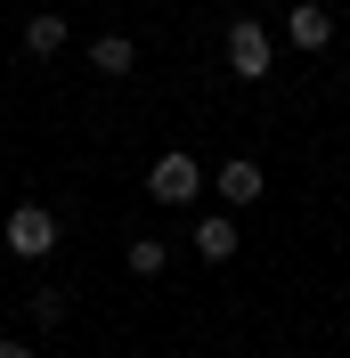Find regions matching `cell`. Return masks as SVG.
<instances>
[{
  "mask_svg": "<svg viewBox=\"0 0 350 358\" xmlns=\"http://www.w3.org/2000/svg\"><path fill=\"white\" fill-rule=\"evenodd\" d=\"M220 57H228V73H237V82H269V66H277V33H269L261 17H228Z\"/></svg>",
  "mask_w": 350,
  "mask_h": 358,
  "instance_id": "cell-1",
  "label": "cell"
},
{
  "mask_svg": "<svg viewBox=\"0 0 350 358\" xmlns=\"http://www.w3.org/2000/svg\"><path fill=\"white\" fill-rule=\"evenodd\" d=\"M0 245L17 252V261H49V252L66 245V220H57L49 203H17V212L0 220Z\"/></svg>",
  "mask_w": 350,
  "mask_h": 358,
  "instance_id": "cell-2",
  "label": "cell"
},
{
  "mask_svg": "<svg viewBox=\"0 0 350 358\" xmlns=\"http://www.w3.org/2000/svg\"><path fill=\"white\" fill-rule=\"evenodd\" d=\"M147 196H155V203H172V212H188V203L204 196V163L188 155V147H163V155L147 163Z\"/></svg>",
  "mask_w": 350,
  "mask_h": 358,
  "instance_id": "cell-3",
  "label": "cell"
},
{
  "mask_svg": "<svg viewBox=\"0 0 350 358\" xmlns=\"http://www.w3.org/2000/svg\"><path fill=\"white\" fill-rule=\"evenodd\" d=\"M285 49H302V57L334 49V8L326 0H285Z\"/></svg>",
  "mask_w": 350,
  "mask_h": 358,
  "instance_id": "cell-4",
  "label": "cell"
},
{
  "mask_svg": "<svg viewBox=\"0 0 350 358\" xmlns=\"http://www.w3.org/2000/svg\"><path fill=\"white\" fill-rule=\"evenodd\" d=\"M212 187H220V203H237V212H244V203H261L269 171H261V163H253V155H228V163H220V171H212Z\"/></svg>",
  "mask_w": 350,
  "mask_h": 358,
  "instance_id": "cell-5",
  "label": "cell"
},
{
  "mask_svg": "<svg viewBox=\"0 0 350 358\" xmlns=\"http://www.w3.org/2000/svg\"><path fill=\"white\" fill-rule=\"evenodd\" d=\"M196 261H212V268L237 261V220L228 212H196Z\"/></svg>",
  "mask_w": 350,
  "mask_h": 358,
  "instance_id": "cell-6",
  "label": "cell"
},
{
  "mask_svg": "<svg viewBox=\"0 0 350 358\" xmlns=\"http://www.w3.org/2000/svg\"><path fill=\"white\" fill-rule=\"evenodd\" d=\"M131 66H139V41H131V33H90V73L122 82Z\"/></svg>",
  "mask_w": 350,
  "mask_h": 358,
  "instance_id": "cell-7",
  "label": "cell"
},
{
  "mask_svg": "<svg viewBox=\"0 0 350 358\" xmlns=\"http://www.w3.org/2000/svg\"><path fill=\"white\" fill-rule=\"evenodd\" d=\"M66 41H74L66 17H49V8H41V17H24V57H41V66H49V57H66Z\"/></svg>",
  "mask_w": 350,
  "mask_h": 358,
  "instance_id": "cell-8",
  "label": "cell"
},
{
  "mask_svg": "<svg viewBox=\"0 0 350 358\" xmlns=\"http://www.w3.org/2000/svg\"><path fill=\"white\" fill-rule=\"evenodd\" d=\"M122 268H131V277H163V268H172V245H163V236H131Z\"/></svg>",
  "mask_w": 350,
  "mask_h": 358,
  "instance_id": "cell-9",
  "label": "cell"
},
{
  "mask_svg": "<svg viewBox=\"0 0 350 358\" xmlns=\"http://www.w3.org/2000/svg\"><path fill=\"white\" fill-rule=\"evenodd\" d=\"M66 285H33V326H41V334H57V326H66Z\"/></svg>",
  "mask_w": 350,
  "mask_h": 358,
  "instance_id": "cell-10",
  "label": "cell"
},
{
  "mask_svg": "<svg viewBox=\"0 0 350 358\" xmlns=\"http://www.w3.org/2000/svg\"><path fill=\"white\" fill-rule=\"evenodd\" d=\"M0 358H41V342H0Z\"/></svg>",
  "mask_w": 350,
  "mask_h": 358,
  "instance_id": "cell-11",
  "label": "cell"
}]
</instances>
